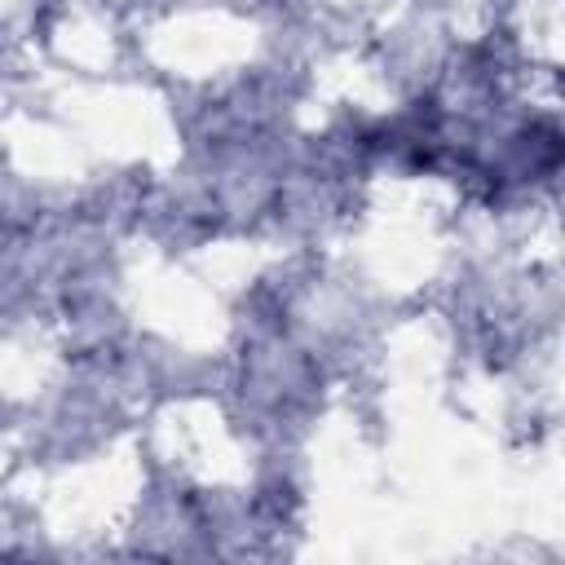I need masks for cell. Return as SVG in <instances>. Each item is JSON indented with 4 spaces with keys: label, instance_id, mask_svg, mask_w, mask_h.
I'll list each match as a JSON object with an SVG mask.
<instances>
[]
</instances>
